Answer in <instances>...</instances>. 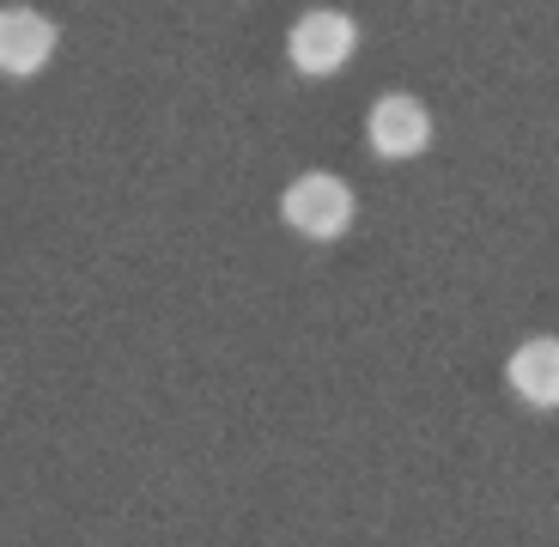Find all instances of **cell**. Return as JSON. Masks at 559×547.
<instances>
[{
	"instance_id": "cell-4",
	"label": "cell",
	"mask_w": 559,
	"mask_h": 547,
	"mask_svg": "<svg viewBox=\"0 0 559 547\" xmlns=\"http://www.w3.org/2000/svg\"><path fill=\"white\" fill-rule=\"evenodd\" d=\"M56 19L37 13V7H0V73L7 80H31V73L49 68L56 56Z\"/></svg>"
},
{
	"instance_id": "cell-3",
	"label": "cell",
	"mask_w": 559,
	"mask_h": 547,
	"mask_svg": "<svg viewBox=\"0 0 559 547\" xmlns=\"http://www.w3.org/2000/svg\"><path fill=\"white\" fill-rule=\"evenodd\" d=\"M365 141H371V153L378 158H419L426 146H432V110L414 98V92H383L378 104H371V116H365Z\"/></svg>"
},
{
	"instance_id": "cell-5",
	"label": "cell",
	"mask_w": 559,
	"mask_h": 547,
	"mask_svg": "<svg viewBox=\"0 0 559 547\" xmlns=\"http://www.w3.org/2000/svg\"><path fill=\"white\" fill-rule=\"evenodd\" d=\"M504 383L530 407H559V335H530L504 359Z\"/></svg>"
},
{
	"instance_id": "cell-1",
	"label": "cell",
	"mask_w": 559,
	"mask_h": 547,
	"mask_svg": "<svg viewBox=\"0 0 559 547\" xmlns=\"http://www.w3.org/2000/svg\"><path fill=\"white\" fill-rule=\"evenodd\" d=\"M353 213H359L353 182L335 177V170H298V177L286 182V195H280V219L310 243H335L353 225Z\"/></svg>"
},
{
	"instance_id": "cell-2",
	"label": "cell",
	"mask_w": 559,
	"mask_h": 547,
	"mask_svg": "<svg viewBox=\"0 0 559 547\" xmlns=\"http://www.w3.org/2000/svg\"><path fill=\"white\" fill-rule=\"evenodd\" d=\"M353 49H359V25H353V13H341V7H310V13H298L293 31H286V61H293L305 80L341 73L353 61Z\"/></svg>"
}]
</instances>
